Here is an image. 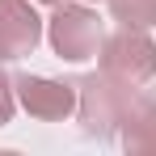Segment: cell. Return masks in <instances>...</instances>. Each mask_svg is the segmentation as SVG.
<instances>
[{
    "label": "cell",
    "instance_id": "1",
    "mask_svg": "<svg viewBox=\"0 0 156 156\" xmlns=\"http://www.w3.org/2000/svg\"><path fill=\"white\" fill-rule=\"evenodd\" d=\"M76 110H80V127L84 135H97V139H110L114 131L122 127L131 101L139 97V84H127V80L110 76V72H93V76L76 80Z\"/></svg>",
    "mask_w": 156,
    "mask_h": 156
},
{
    "label": "cell",
    "instance_id": "2",
    "mask_svg": "<svg viewBox=\"0 0 156 156\" xmlns=\"http://www.w3.org/2000/svg\"><path fill=\"white\" fill-rule=\"evenodd\" d=\"M47 38H51V47H55L59 59H68V63H84V59L101 55L105 30H101V17L89 13L84 4H55V17H51Z\"/></svg>",
    "mask_w": 156,
    "mask_h": 156
},
{
    "label": "cell",
    "instance_id": "3",
    "mask_svg": "<svg viewBox=\"0 0 156 156\" xmlns=\"http://www.w3.org/2000/svg\"><path fill=\"white\" fill-rule=\"evenodd\" d=\"M101 72L127 80V84H148L156 76V42L135 26H122L101 42Z\"/></svg>",
    "mask_w": 156,
    "mask_h": 156
},
{
    "label": "cell",
    "instance_id": "4",
    "mask_svg": "<svg viewBox=\"0 0 156 156\" xmlns=\"http://www.w3.org/2000/svg\"><path fill=\"white\" fill-rule=\"evenodd\" d=\"M17 101L26 105V114L42 118V122H59L76 110V84L68 80H51V76H17Z\"/></svg>",
    "mask_w": 156,
    "mask_h": 156
},
{
    "label": "cell",
    "instance_id": "5",
    "mask_svg": "<svg viewBox=\"0 0 156 156\" xmlns=\"http://www.w3.org/2000/svg\"><path fill=\"white\" fill-rule=\"evenodd\" d=\"M42 42V17L30 0H0V63L26 59Z\"/></svg>",
    "mask_w": 156,
    "mask_h": 156
},
{
    "label": "cell",
    "instance_id": "6",
    "mask_svg": "<svg viewBox=\"0 0 156 156\" xmlns=\"http://www.w3.org/2000/svg\"><path fill=\"white\" fill-rule=\"evenodd\" d=\"M118 139H122V148L131 156H156V97L139 93L131 101L127 118L118 127Z\"/></svg>",
    "mask_w": 156,
    "mask_h": 156
},
{
    "label": "cell",
    "instance_id": "7",
    "mask_svg": "<svg viewBox=\"0 0 156 156\" xmlns=\"http://www.w3.org/2000/svg\"><path fill=\"white\" fill-rule=\"evenodd\" d=\"M110 13H114V21L135 26V30L156 26V0H110Z\"/></svg>",
    "mask_w": 156,
    "mask_h": 156
},
{
    "label": "cell",
    "instance_id": "8",
    "mask_svg": "<svg viewBox=\"0 0 156 156\" xmlns=\"http://www.w3.org/2000/svg\"><path fill=\"white\" fill-rule=\"evenodd\" d=\"M13 105H17V84L0 72V127L13 122Z\"/></svg>",
    "mask_w": 156,
    "mask_h": 156
},
{
    "label": "cell",
    "instance_id": "9",
    "mask_svg": "<svg viewBox=\"0 0 156 156\" xmlns=\"http://www.w3.org/2000/svg\"><path fill=\"white\" fill-rule=\"evenodd\" d=\"M42 4H63V0H42Z\"/></svg>",
    "mask_w": 156,
    "mask_h": 156
}]
</instances>
